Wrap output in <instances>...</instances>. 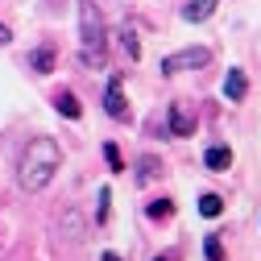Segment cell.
<instances>
[{"label": "cell", "mask_w": 261, "mask_h": 261, "mask_svg": "<svg viewBox=\"0 0 261 261\" xmlns=\"http://www.w3.org/2000/svg\"><path fill=\"white\" fill-rule=\"evenodd\" d=\"M108 203H112V191H108V187H104V191H100V195H95V220H100V224H108V212H112V207H108Z\"/></svg>", "instance_id": "obj_14"}, {"label": "cell", "mask_w": 261, "mask_h": 261, "mask_svg": "<svg viewBox=\"0 0 261 261\" xmlns=\"http://www.w3.org/2000/svg\"><path fill=\"white\" fill-rule=\"evenodd\" d=\"M145 216H149L153 224H162V220H170V216H174V199H153V203L145 207Z\"/></svg>", "instance_id": "obj_13"}, {"label": "cell", "mask_w": 261, "mask_h": 261, "mask_svg": "<svg viewBox=\"0 0 261 261\" xmlns=\"http://www.w3.org/2000/svg\"><path fill=\"white\" fill-rule=\"evenodd\" d=\"M54 112H58V116H67V120H79V116H83V108H79V95H75L71 87L54 91Z\"/></svg>", "instance_id": "obj_10"}, {"label": "cell", "mask_w": 261, "mask_h": 261, "mask_svg": "<svg viewBox=\"0 0 261 261\" xmlns=\"http://www.w3.org/2000/svg\"><path fill=\"white\" fill-rule=\"evenodd\" d=\"M58 166H62V149H58V141L46 137V133L29 137L25 149H21V158H17V182H21V191H29V195L46 191L50 178L58 174Z\"/></svg>", "instance_id": "obj_1"}, {"label": "cell", "mask_w": 261, "mask_h": 261, "mask_svg": "<svg viewBox=\"0 0 261 261\" xmlns=\"http://www.w3.org/2000/svg\"><path fill=\"white\" fill-rule=\"evenodd\" d=\"M153 261H170V257H166V253H162V257H153Z\"/></svg>", "instance_id": "obj_20"}, {"label": "cell", "mask_w": 261, "mask_h": 261, "mask_svg": "<svg viewBox=\"0 0 261 261\" xmlns=\"http://www.w3.org/2000/svg\"><path fill=\"white\" fill-rule=\"evenodd\" d=\"M216 5H220V0H187V5H182V21L187 25H203L216 13Z\"/></svg>", "instance_id": "obj_8"}, {"label": "cell", "mask_w": 261, "mask_h": 261, "mask_svg": "<svg viewBox=\"0 0 261 261\" xmlns=\"http://www.w3.org/2000/svg\"><path fill=\"white\" fill-rule=\"evenodd\" d=\"M203 253H207V261H224V245H220V237H203Z\"/></svg>", "instance_id": "obj_16"}, {"label": "cell", "mask_w": 261, "mask_h": 261, "mask_svg": "<svg viewBox=\"0 0 261 261\" xmlns=\"http://www.w3.org/2000/svg\"><path fill=\"white\" fill-rule=\"evenodd\" d=\"M104 112L112 120H128V100H124V79L120 75H108V83H104Z\"/></svg>", "instance_id": "obj_4"}, {"label": "cell", "mask_w": 261, "mask_h": 261, "mask_svg": "<svg viewBox=\"0 0 261 261\" xmlns=\"http://www.w3.org/2000/svg\"><path fill=\"white\" fill-rule=\"evenodd\" d=\"M124 54L128 58H141V42L133 38V29H124Z\"/></svg>", "instance_id": "obj_17"}, {"label": "cell", "mask_w": 261, "mask_h": 261, "mask_svg": "<svg viewBox=\"0 0 261 261\" xmlns=\"http://www.w3.org/2000/svg\"><path fill=\"white\" fill-rule=\"evenodd\" d=\"M162 178V158L158 153H141L137 158V187H149Z\"/></svg>", "instance_id": "obj_9"}, {"label": "cell", "mask_w": 261, "mask_h": 261, "mask_svg": "<svg viewBox=\"0 0 261 261\" xmlns=\"http://www.w3.org/2000/svg\"><path fill=\"white\" fill-rule=\"evenodd\" d=\"M29 67H34L38 75H50L54 71V46H34L29 50Z\"/></svg>", "instance_id": "obj_11"}, {"label": "cell", "mask_w": 261, "mask_h": 261, "mask_svg": "<svg viewBox=\"0 0 261 261\" xmlns=\"http://www.w3.org/2000/svg\"><path fill=\"white\" fill-rule=\"evenodd\" d=\"M220 212H224V199H220V195H212V191L199 195V216H203V220H216Z\"/></svg>", "instance_id": "obj_12"}, {"label": "cell", "mask_w": 261, "mask_h": 261, "mask_svg": "<svg viewBox=\"0 0 261 261\" xmlns=\"http://www.w3.org/2000/svg\"><path fill=\"white\" fill-rule=\"evenodd\" d=\"M212 62V50L207 46H191V50H178V54H166L158 62L162 75H178V71H203Z\"/></svg>", "instance_id": "obj_3"}, {"label": "cell", "mask_w": 261, "mask_h": 261, "mask_svg": "<svg viewBox=\"0 0 261 261\" xmlns=\"http://www.w3.org/2000/svg\"><path fill=\"white\" fill-rule=\"evenodd\" d=\"M79 58L91 71H108V25L95 0H79Z\"/></svg>", "instance_id": "obj_2"}, {"label": "cell", "mask_w": 261, "mask_h": 261, "mask_svg": "<svg viewBox=\"0 0 261 261\" xmlns=\"http://www.w3.org/2000/svg\"><path fill=\"white\" fill-rule=\"evenodd\" d=\"M9 42H13V29H9L5 21H0V46H9Z\"/></svg>", "instance_id": "obj_18"}, {"label": "cell", "mask_w": 261, "mask_h": 261, "mask_svg": "<svg viewBox=\"0 0 261 261\" xmlns=\"http://www.w3.org/2000/svg\"><path fill=\"white\" fill-rule=\"evenodd\" d=\"M104 158H108V166L120 174L124 170V158H120V149H116V141H104Z\"/></svg>", "instance_id": "obj_15"}, {"label": "cell", "mask_w": 261, "mask_h": 261, "mask_svg": "<svg viewBox=\"0 0 261 261\" xmlns=\"http://www.w3.org/2000/svg\"><path fill=\"white\" fill-rule=\"evenodd\" d=\"M100 261H120V257H116V253H104V257H100Z\"/></svg>", "instance_id": "obj_19"}, {"label": "cell", "mask_w": 261, "mask_h": 261, "mask_svg": "<svg viewBox=\"0 0 261 261\" xmlns=\"http://www.w3.org/2000/svg\"><path fill=\"white\" fill-rule=\"evenodd\" d=\"M195 124H199V120H195V112H191L182 100H174V104L166 108V128H170V137H191Z\"/></svg>", "instance_id": "obj_5"}, {"label": "cell", "mask_w": 261, "mask_h": 261, "mask_svg": "<svg viewBox=\"0 0 261 261\" xmlns=\"http://www.w3.org/2000/svg\"><path fill=\"white\" fill-rule=\"evenodd\" d=\"M245 95H249V75H245L241 67H232V71H228V79H224V100L241 104Z\"/></svg>", "instance_id": "obj_6"}, {"label": "cell", "mask_w": 261, "mask_h": 261, "mask_svg": "<svg viewBox=\"0 0 261 261\" xmlns=\"http://www.w3.org/2000/svg\"><path fill=\"white\" fill-rule=\"evenodd\" d=\"M203 166H207L212 174H224L228 166H232V149L220 145V141H216V145H207V149H203Z\"/></svg>", "instance_id": "obj_7"}]
</instances>
